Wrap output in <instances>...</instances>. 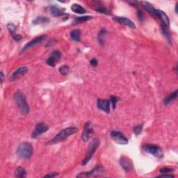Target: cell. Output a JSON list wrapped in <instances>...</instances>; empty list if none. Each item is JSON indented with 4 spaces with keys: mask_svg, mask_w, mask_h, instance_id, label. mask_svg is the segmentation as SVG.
I'll return each mask as SVG.
<instances>
[{
    "mask_svg": "<svg viewBox=\"0 0 178 178\" xmlns=\"http://www.w3.org/2000/svg\"><path fill=\"white\" fill-rule=\"evenodd\" d=\"M77 131L78 128L76 127H69L63 129L52 138L50 143L51 144H55V143L61 142V141H65L70 136L74 134Z\"/></svg>",
    "mask_w": 178,
    "mask_h": 178,
    "instance_id": "cell-1",
    "label": "cell"
},
{
    "mask_svg": "<svg viewBox=\"0 0 178 178\" xmlns=\"http://www.w3.org/2000/svg\"><path fill=\"white\" fill-rule=\"evenodd\" d=\"M33 152V149L32 145L30 143L23 142L19 145L16 153L21 159H28L32 156Z\"/></svg>",
    "mask_w": 178,
    "mask_h": 178,
    "instance_id": "cell-2",
    "label": "cell"
},
{
    "mask_svg": "<svg viewBox=\"0 0 178 178\" xmlns=\"http://www.w3.org/2000/svg\"><path fill=\"white\" fill-rule=\"evenodd\" d=\"M13 99L21 113L24 115H27L29 112V106L26 101V98L24 94L19 91L17 92L14 95Z\"/></svg>",
    "mask_w": 178,
    "mask_h": 178,
    "instance_id": "cell-3",
    "label": "cell"
},
{
    "mask_svg": "<svg viewBox=\"0 0 178 178\" xmlns=\"http://www.w3.org/2000/svg\"><path fill=\"white\" fill-rule=\"evenodd\" d=\"M99 145V141L97 138H94L92 139L91 142H90L89 146H88V149L85 158L83 160L82 165L85 166L87 164V163L89 162L90 160L92 159V156H93L94 153L96 152L97 148H98Z\"/></svg>",
    "mask_w": 178,
    "mask_h": 178,
    "instance_id": "cell-4",
    "label": "cell"
},
{
    "mask_svg": "<svg viewBox=\"0 0 178 178\" xmlns=\"http://www.w3.org/2000/svg\"><path fill=\"white\" fill-rule=\"evenodd\" d=\"M143 149L145 152L152 154L158 158H162L164 156L162 150L157 145L145 144L143 145Z\"/></svg>",
    "mask_w": 178,
    "mask_h": 178,
    "instance_id": "cell-5",
    "label": "cell"
},
{
    "mask_svg": "<svg viewBox=\"0 0 178 178\" xmlns=\"http://www.w3.org/2000/svg\"><path fill=\"white\" fill-rule=\"evenodd\" d=\"M104 173V169L101 166H97L89 172L81 173L77 175V177H96Z\"/></svg>",
    "mask_w": 178,
    "mask_h": 178,
    "instance_id": "cell-6",
    "label": "cell"
},
{
    "mask_svg": "<svg viewBox=\"0 0 178 178\" xmlns=\"http://www.w3.org/2000/svg\"><path fill=\"white\" fill-rule=\"evenodd\" d=\"M111 137L116 143L120 145H127L129 143V141L123 133L119 131H112L111 134Z\"/></svg>",
    "mask_w": 178,
    "mask_h": 178,
    "instance_id": "cell-7",
    "label": "cell"
},
{
    "mask_svg": "<svg viewBox=\"0 0 178 178\" xmlns=\"http://www.w3.org/2000/svg\"><path fill=\"white\" fill-rule=\"evenodd\" d=\"M93 134V129H92L91 122H87L85 124L84 131L82 133V140L86 142L92 137Z\"/></svg>",
    "mask_w": 178,
    "mask_h": 178,
    "instance_id": "cell-8",
    "label": "cell"
},
{
    "mask_svg": "<svg viewBox=\"0 0 178 178\" xmlns=\"http://www.w3.org/2000/svg\"><path fill=\"white\" fill-rule=\"evenodd\" d=\"M48 130L49 127L48 125H46V124L43 123H38L33 129V131H32V134H31V137L34 138L38 137L39 135L42 134L43 133L47 131Z\"/></svg>",
    "mask_w": 178,
    "mask_h": 178,
    "instance_id": "cell-9",
    "label": "cell"
},
{
    "mask_svg": "<svg viewBox=\"0 0 178 178\" xmlns=\"http://www.w3.org/2000/svg\"><path fill=\"white\" fill-rule=\"evenodd\" d=\"M61 57V52L55 50L51 53V57L46 61V63H47V65H50V66L54 67L57 62L60 60Z\"/></svg>",
    "mask_w": 178,
    "mask_h": 178,
    "instance_id": "cell-10",
    "label": "cell"
},
{
    "mask_svg": "<svg viewBox=\"0 0 178 178\" xmlns=\"http://www.w3.org/2000/svg\"><path fill=\"white\" fill-rule=\"evenodd\" d=\"M46 39H47V36H39V37L34 38L33 40L30 41V42L26 44V45L24 46V48L23 49V50H22V52H24V51L26 50H28V49H29V48L33 47H34V46L42 43L43 41H45L46 40Z\"/></svg>",
    "mask_w": 178,
    "mask_h": 178,
    "instance_id": "cell-11",
    "label": "cell"
},
{
    "mask_svg": "<svg viewBox=\"0 0 178 178\" xmlns=\"http://www.w3.org/2000/svg\"><path fill=\"white\" fill-rule=\"evenodd\" d=\"M97 107L98 109H101L103 111L105 112V113H109L111 110V104L110 101L107 100V99H97Z\"/></svg>",
    "mask_w": 178,
    "mask_h": 178,
    "instance_id": "cell-12",
    "label": "cell"
},
{
    "mask_svg": "<svg viewBox=\"0 0 178 178\" xmlns=\"http://www.w3.org/2000/svg\"><path fill=\"white\" fill-rule=\"evenodd\" d=\"M120 164L125 171H130L131 170H132L134 167L133 163L131 162V160L129 159L128 157H125V156H123V157L120 158Z\"/></svg>",
    "mask_w": 178,
    "mask_h": 178,
    "instance_id": "cell-13",
    "label": "cell"
},
{
    "mask_svg": "<svg viewBox=\"0 0 178 178\" xmlns=\"http://www.w3.org/2000/svg\"><path fill=\"white\" fill-rule=\"evenodd\" d=\"M113 20L116 22V23H118L122 24H124V25H126L130 27L131 29H135L136 25L134 23H133L131 19L125 18V17H120V16H116L113 18Z\"/></svg>",
    "mask_w": 178,
    "mask_h": 178,
    "instance_id": "cell-14",
    "label": "cell"
},
{
    "mask_svg": "<svg viewBox=\"0 0 178 178\" xmlns=\"http://www.w3.org/2000/svg\"><path fill=\"white\" fill-rule=\"evenodd\" d=\"M29 69L26 67H20L19 68L18 70H16L13 74H12L11 77V81H16V80L18 79L21 77L24 76V75L26 74V72H28Z\"/></svg>",
    "mask_w": 178,
    "mask_h": 178,
    "instance_id": "cell-15",
    "label": "cell"
},
{
    "mask_svg": "<svg viewBox=\"0 0 178 178\" xmlns=\"http://www.w3.org/2000/svg\"><path fill=\"white\" fill-rule=\"evenodd\" d=\"M141 4L143 6V8H144L146 10V11H148L149 13H150L151 14H152L155 18L158 19L157 10L155 9L154 8V6H153L152 4H151L150 3H149V2H141Z\"/></svg>",
    "mask_w": 178,
    "mask_h": 178,
    "instance_id": "cell-16",
    "label": "cell"
},
{
    "mask_svg": "<svg viewBox=\"0 0 178 178\" xmlns=\"http://www.w3.org/2000/svg\"><path fill=\"white\" fill-rule=\"evenodd\" d=\"M158 13V19H160L162 22V25L168 26L169 27L170 26V19L166 14L164 11L161 10H157Z\"/></svg>",
    "mask_w": 178,
    "mask_h": 178,
    "instance_id": "cell-17",
    "label": "cell"
},
{
    "mask_svg": "<svg viewBox=\"0 0 178 178\" xmlns=\"http://www.w3.org/2000/svg\"><path fill=\"white\" fill-rule=\"evenodd\" d=\"M50 13H52V16H55V17H61V16H66V15L63 13L61 10L58 8V7L56 6H50Z\"/></svg>",
    "mask_w": 178,
    "mask_h": 178,
    "instance_id": "cell-18",
    "label": "cell"
},
{
    "mask_svg": "<svg viewBox=\"0 0 178 178\" xmlns=\"http://www.w3.org/2000/svg\"><path fill=\"white\" fill-rule=\"evenodd\" d=\"M95 10L98 13H104V14H108L109 11L106 8H105L103 5L101 4V2H95Z\"/></svg>",
    "mask_w": 178,
    "mask_h": 178,
    "instance_id": "cell-19",
    "label": "cell"
},
{
    "mask_svg": "<svg viewBox=\"0 0 178 178\" xmlns=\"http://www.w3.org/2000/svg\"><path fill=\"white\" fill-rule=\"evenodd\" d=\"M81 31L79 29H74L70 32V37L72 40L76 42H79L81 40Z\"/></svg>",
    "mask_w": 178,
    "mask_h": 178,
    "instance_id": "cell-20",
    "label": "cell"
},
{
    "mask_svg": "<svg viewBox=\"0 0 178 178\" xmlns=\"http://www.w3.org/2000/svg\"><path fill=\"white\" fill-rule=\"evenodd\" d=\"M71 10L74 13L78 14H84L86 13V9L83 8L81 5L77 4H72L71 6Z\"/></svg>",
    "mask_w": 178,
    "mask_h": 178,
    "instance_id": "cell-21",
    "label": "cell"
},
{
    "mask_svg": "<svg viewBox=\"0 0 178 178\" xmlns=\"http://www.w3.org/2000/svg\"><path fill=\"white\" fill-rule=\"evenodd\" d=\"M177 90H176L175 92H172V93H170L167 97H166L164 100V103L165 105H168V104H170L172 101H173L174 99L177 98Z\"/></svg>",
    "mask_w": 178,
    "mask_h": 178,
    "instance_id": "cell-22",
    "label": "cell"
},
{
    "mask_svg": "<svg viewBox=\"0 0 178 178\" xmlns=\"http://www.w3.org/2000/svg\"><path fill=\"white\" fill-rule=\"evenodd\" d=\"M15 175L18 177L24 178L26 177V172L23 168L21 166H18L16 168V170H15Z\"/></svg>",
    "mask_w": 178,
    "mask_h": 178,
    "instance_id": "cell-23",
    "label": "cell"
},
{
    "mask_svg": "<svg viewBox=\"0 0 178 178\" xmlns=\"http://www.w3.org/2000/svg\"><path fill=\"white\" fill-rule=\"evenodd\" d=\"M49 21H50V19H49V18H46V17L39 16L34 19V20L33 21V24H45V23H47Z\"/></svg>",
    "mask_w": 178,
    "mask_h": 178,
    "instance_id": "cell-24",
    "label": "cell"
},
{
    "mask_svg": "<svg viewBox=\"0 0 178 178\" xmlns=\"http://www.w3.org/2000/svg\"><path fill=\"white\" fill-rule=\"evenodd\" d=\"M92 19V16H81V17H79V18H76L72 22V24H76L78 23H84V22H86L88 20H89V19Z\"/></svg>",
    "mask_w": 178,
    "mask_h": 178,
    "instance_id": "cell-25",
    "label": "cell"
},
{
    "mask_svg": "<svg viewBox=\"0 0 178 178\" xmlns=\"http://www.w3.org/2000/svg\"><path fill=\"white\" fill-rule=\"evenodd\" d=\"M106 31L104 29H102L98 33V41L100 45H103L104 43V37L106 36Z\"/></svg>",
    "mask_w": 178,
    "mask_h": 178,
    "instance_id": "cell-26",
    "label": "cell"
},
{
    "mask_svg": "<svg viewBox=\"0 0 178 178\" xmlns=\"http://www.w3.org/2000/svg\"><path fill=\"white\" fill-rule=\"evenodd\" d=\"M59 72L63 75H67L69 72V67L66 65H63L59 68Z\"/></svg>",
    "mask_w": 178,
    "mask_h": 178,
    "instance_id": "cell-27",
    "label": "cell"
},
{
    "mask_svg": "<svg viewBox=\"0 0 178 178\" xmlns=\"http://www.w3.org/2000/svg\"><path fill=\"white\" fill-rule=\"evenodd\" d=\"M7 28L10 31V33L12 34V36H16L17 33H16V26L14 25L13 24H9L8 25H7Z\"/></svg>",
    "mask_w": 178,
    "mask_h": 178,
    "instance_id": "cell-28",
    "label": "cell"
},
{
    "mask_svg": "<svg viewBox=\"0 0 178 178\" xmlns=\"http://www.w3.org/2000/svg\"><path fill=\"white\" fill-rule=\"evenodd\" d=\"M143 129V125H138L133 128V131L136 135L140 134Z\"/></svg>",
    "mask_w": 178,
    "mask_h": 178,
    "instance_id": "cell-29",
    "label": "cell"
},
{
    "mask_svg": "<svg viewBox=\"0 0 178 178\" xmlns=\"http://www.w3.org/2000/svg\"><path fill=\"white\" fill-rule=\"evenodd\" d=\"M173 169H171V168H169V167H164L162 168V169H161L159 170V172L161 173L162 174H166V173H171L173 171Z\"/></svg>",
    "mask_w": 178,
    "mask_h": 178,
    "instance_id": "cell-30",
    "label": "cell"
},
{
    "mask_svg": "<svg viewBox=\"0 0 178 178\" xmlns=\"http://www.w3.org/2000/svg\"><path fill=\"white\" fill-rule=\"evenodd\" d=\"M109 101H110V104L113 107V109H114L116 108V104L117 102L118 101V97H117L116 96H112L111 97L110 99H109Z\"/></svg>",
    "mask_w": 178,
    "mask_h": 178,
    "instance_id": "cell-31",
    "label": "cell"
},
{
    "mask_svg": "<svg viewBox=\"0 0 178 178\" xmlns=\"http://www.w3.org/2000/svg\"><path fill=\"white\" fill-rule=\"evenodd\" d=\"M137 15H138V19H139V20L143 21V19H145L144 15H143V13H142V12H141V11H138Z\"/></svg>",
    "mask_w": 178,
    "mask_h": 178,
    "instance_id": "cell-32",
    "label": "cell"
},
{
    "mask_svg": "<svg viewBox=\"0 0 178 178\" xmlns=\"http://www.w3.org/2000/svg\"><path fill=\"white\" fill-rule=\"evenodd\" d=\"M58 175V173H50V174L45 175L44 177H50V178H52V177H54L56 176H57Z\"/></svg>",
    "mask_w": 178,
    "mask_h": 178,
    "instance_id": "cell-33",
    "label": "cell"
},
{
    "mask_svg": "<svg viewBox=\"0 0 178 178\" xmlns=\"http://www.w3.org/2000/svg\"><path fill=\"white\" fill-rule=\"evenodd\" d=\"M91 65H92V66H96V65H97V60L96 59V58H93V59H92L91 61Z\"/></svg>",
    "mask_w": 178,
    "mask_h": 178,
    "instance_id": "cell-34",
    "label": "cell"
},
{
    "mask_svg": "<svg viewBox=\"0 0 178 178\" xmlns=\"http://www.w3.org/2000/svg\"><path fill=\"white\" fill-rule=\"evenodd\" d=\"M159 177H174V175H162Z\"/></svg>",
    "mask_w": 178,
    "mask_h": 178,
    "instance_id": "cell-35",
    "label": "cell"
},
{
    "mask_svg": "<svg viewBox=\"0 0 178 178\" xmlns=\"http://www.w3.org/2000/svg\"><path fill=\"white\" fill-rule=\"evenodd\" d=\"M1 75H2V77H1V82L2 83V82H3V79H4V75H3V72H2V71H1Z\"/></svg>",
    "mask_w": 178,
    "mask_h": 178,
    "instance_id": "cell-36",
    "label": "cell"
}]
</instances>
